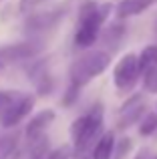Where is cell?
Returning a JSON list of instances; mask_svg holds the SVG:
<instances>
[{"label": "cell", "mask_w": 157, "mask_h": 159, "mask_svg": "<svg viewBox=\"0 0 157 159\" xmlns=\"http://www.w3.org/2000/svg\"><path fill=\"white\" fill-rule=\"evenodd\" d=\"M34 52L36 51L30 44H10V47L2 48L0 58H4V61H8V62H14V61H24V58L32 57Z\"/></svg>", "instance_id": "cell-10"}, {"label": "cell", "mask_w": 157, "mask_h": 159, "mask_svg": "<svg viewBox=\"0 0 157 159\" xmlns=\"http://www.w3.org/2000/svg\"><path fill=\"white\" fill-rule=\"evenodd\" d=\"M143 111H145V99H143L141 95L129 97L121 105V109H119V119H117L119 129H127L133 123H137V121L141 119Z\"/></svg>", "instance_id": "cell-5"}, {"label": "cell", "mask_w": 157, "mask_h": 159, "mask_svg": "<svg viewBox=\"0 0 157 159\" xmlns=\"http://www.w3.org/2000/svg\"><path fill=\"white\" fill-rule=\"evenodd\" d=\"M18 133H8L0 137V159H12L18 149Z\"/></svg>", "instance_id": "cell-11"}, {"label": "cell", "mask_w": 157, "mask_h": 159, "mask_svg": "<svg viewBox=\"0 0 157 159\" xmlns=\"http://www.w3.org/2000/svg\"><path fill=\"white\" fill-rule=\"evenodd\" d=\"M101 129H103V107L101 105H95L87 115L73 121L71 139H73L75 153L87 151L93 145V141L97 143V139L101 137Z\"/></svg>", "instance_id": "cell-1"}, {"label": "cell", "mask_w": 157, "mask_h": 159, "mask_svg": "<svg viewBox=\"0 0 157 159\" xmlns=\"http://www.w3.org/2000/svg\"><path fill=\"white\" fill-rule=\"evenodd\" d=\"M32 4H36V0H20V8H22V10H26V8H30Z\"/></svg>", "instance_id": "cell-18"}, {"label": "cell", "mask_w": 157, "mask_h": 159, "mask_svg": "<svg viewBox=\"0 0 157 159\" xmlns=\"http://www.w3.org/2000/svg\"><path fill=\"white\" fill-rule=\"evenodd\" d=\"M139 77H141V69H139V57L133 52H127L121 57V61L115 65L113 70V83L119 91H131L137 85Z\"/></svg>", "instance_id": "cell-4"}, {"label": "cell", "mask_w": 157, "mask_h": 159, "mask_svg": "<svg viewBox=\"0 0 157 159\" xmlns=\"http://www.w3.org/2000/svg\"><path fill=\"white\" fill-rule=\"evenodd\" d=\"M32 107H34V97H22L18 101H14L2 113V125L4 127H16V125H20L30 115Z\"/></svg>", "instance_id": "cell-6"}, {"label": "cell", "mask_w": 157, "mask_h": 159, "mask_svg": "<svg viewBox=\"0 0 157 159\" xmlns=\"http://www.w3.org/2000/svg\"><path fill=\"white\" fill-rule=\"evenodd\" d=\"M81 159H87V157H81Z\"/></svg>", "instance_id": "cell-20"}, {"label": "cell", "mask_w": 157, "mask_h": 159, "mask_svg": "<svg viewBox=\"0 0 157 159\" xmlns=\"http://www.w3.org/2000/svg\"><path fill=\"white\" fill-rule=\"evenodd\" d=\"M12 103H14V95L10 91H0V113H4Z\"/></svg>", "instance_id": "cell-17"}, {"label": "cell", "mask_w": 157, "mask_h": 159, "mask_svg": "<svg viewBox=\"0 0 157 159\" xmlns=\"http://www.w3.org/2000/svg\"><path fill=\"white\" fill-rule=\"evenodd\" d=\"M157 0H121L117 6V16L119 18H129V16H137L151 8Z\"/></svg>", "instance_id": "cell-9"}, {"label": "cell", "mask_w": 157, "mask_h": 159, "mask_svg": "<svg viewBox=\"0 0 157 159\" xmlns=\"http://www.w3.org/2000/svg\"><path fill=\"white\" fill-rule=\"evenodd\" d=\"M55 119H56V113L52 111V109H43V111H38L26 125V133H24L26 139L28 141H40L43 135L47 133V129L55 123Z\"/></svg>", "instance_id": "cell-7"}, {"label": "cell", "mask_w": 157, "mask_h": 159, "mask_svg": "<svg viewBox=\"0 0 157 159\" xmlns=\"http://www.w3.org/2000/svg\"><path fill=\"white\" fill-rule=\"evenodd\" d=\"M69 157H71V147H69V145H61L55 151L48 153L44 159H69Z\"/></svg>", "instance_id": "cell-16"}, {"label": "cell", "mask_w": 157, "mask_h": 159, "mask_svg": "<svg viewBox=\"0 0 157 159\" xmlns=\"http://www.w3.org/2000/svg\"><path fill=\"white\" fill-rule=\"evenodd\" d=\"M129 151H131V139L129 137H123V139L117 141V145H115V157L113 159H125Z\"/></svg>", "instance_id": "cell-15"}, {"label": "cell", "mask_w": 157, "mask_h": 159, "mask_svg": "<svg viewBox=\"0 0 157 159\" xmlns=\"http://www.w3.org/2000/svg\"><path fill=\"white\" fill-rule=\"evenodd\" d=\"M111 62L109 52L105 51H89L87 54H83L81 58H77L71 65L69 77H71V85L81 89V87L89 85L95 77H99L101 73H105L107 66Z\"/></svg>", "instance_id": "cell-2"}, {"label": "cell", "mask_w": 157, "mask_h": 159, "mask_svg": "<svg viewBox=\"0 0 157 159\" xmlns=\"http://www.w3.org/2000/svg\"><path fill=\"white\" fill-rule=\"evenodd\" d=\"M115 145H117L115 133L113 131L103 133L93 147V159H113L115 157Z\"/></svg>", "instance_id": "cell-8"}, {"label": "cell", "mask_w": 157, "mask_h": 159, "mask_svg": "<svg viewBox=\"0 0 157 159\" xmlns=\"http://www.w3.org/2000/svg\"><path fill=\"white\" fill-rule=\"evenodd\" d=\"M155 131H157V113H149V115L141 121V125H139V133H141L143 137H149V135H153Z\"/></svg>", "instance_id": "cell-13"}, {"label": "cell", "mask_w": 157, "mask_h": 159, "mask_svg": "<svg viewBox=\"0 0 157 159\" xmlns=\"http://www.w3.org/2000/svg\"><path fill=\"white\" fill-rule=\"evenodd\" d=\"M153 159H157V157H153Z\"/></svg>", "instance_id": "cell-21"}, {"label": "cell", "mask_w": 157, "mask_h": 159, "mask_svg": "<svg viewBox=\"0 0 157 159\" xmlns=\"http://www.w3.org/2000/svg\"><path fill=\"white\" fill-rule=\"evenodd\" d=\"M109 12H111V4L97 6V4L89 2L85 8H83L81 24H78L77 34H75L77 47L89 48L91 44H95V40L99 39V32H101L103 22H105L107 16H109Z\"/></svg>", "instance_id": "cell-3"}, {"label": "cell", "mask_w": 157, "mask_h": 159, "mask_svg": "<svg viewBox=\"0 0 157 159\" xmlns=\"http://www.w3.org/2000/svg\"><path fill=\"white\" fill-rule=\"evenodd\" d=\"M157 66V44H149V47H145L139 54V69H141V75L145 73V70L153 69Z\"/></svg>", "instance_id": "cell-12"}, {"label": "cell", "mask_w": 157, "mask_h": 159, "mask_svg": "<svg viewBox=\"0 0 157 159\" xmlns=\"http://www.w3.org/2000/svg\"><path fill=\"white\" fill-rule=\"evenodd\" d=\"M135 159H149V157H147V149H141V151L137 153V157H135Z\"/></svg>", "instance_id": "cell-19"}, {"label": "cell", "mask_w": 157, "mask_h": 159, "mask_svg": "<svg viewBox=\"0 0 157 159\" xmlns=\"http://www.w3.org/2000/svg\"><path fill=\"white\" fill-rule=\"evenodd\" d=\"M143 87L147 93H157V66L143 73Z\"/></svg>", "instance_id": "cell-14"}]
</instances>
